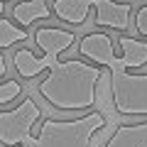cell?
<instances>
[{"instance_id": "obj_1", "label": "cell", "mask_w": 147, "mask_h": 147, "mask_svg": "<svg viewBox=\"0 0 147 147\" xmlns=\"http://www.w3.org/2000/svg\"><path fill=\"white\" fill-rule=\"evenodd\" d=\"M34 44L42 54L32 49H17L12 64L20 79H34L47 71L37 91L49 105L59 110H93L98 100V84L103 79V66L84 59H59L76 44V34L61 27H37Z\"/></svg>"}, {"instance_id": "obj_2", "label": "cell", "mask_w": 147, "mask_h": 147, "mask_svg": "<svg viewBox=\"0 0 147 147\" xmlns=\"http://www.w3.org/2000/svg\"><path fill=\"white\" fill-rule=\"evenodd\" d=\"M108 118L88 110L79 118H42L34 132V147H91V140L103 130Z\"/></svg>"}, {"instance_id": "obj_3", "label": "cell", "mask_w": 147, "mask_h": 147, "mask_svg": "<svg viewBox=\"0 0 147 147\" xmlns=\"http://www.w3.org/2000/svg\"><path fill=\"white\" fill-rule=\"evenodd\" d=\"M52 12L66 25H84L88 10H96V25L110 27V30H130V3H115V0H49Z\"/></svg>"}, {"instance_id": "obj_4", "label": "cell", "mask_w": 147, "mask_h": 147, "mask_svg": "<svg viewBox=\"0 0 147 147\" xmlns=\"http://www.w3.org/2000/svg\"><path fill=\"white\" fill-rule=\"evenodd\" d=\"M42 120V110L34 98L22 96V100L12 108L0 105V145L3 147H22L34 137L32 127Z\"/></svg>"}, {"instance_id": "obj_5", "label": "cell", "mask_w": 147, "mask_h": 147, "mask_svg": "<svg viewBox=\"0 0 147 147\" xmlns=\"http://www.w3.org/2000/svg\"><path fill=\"white\" fill-rule=\"evenodd\" d=\"M113 88V108L125 118H147V74L132 76L125 66L110 71Z\"/></svg>"}, {"instance_id": "obj_6", "label": "cell", "mask_w": 147, "mask_h": 147, "mask_svg": "<svg viewBox=\"0 0 147 147\" xmlns=\"http://www.w3.org/2000/svg\"><path fill=\"white\" fill-rule=\"evenodd\" d=\"M76 52H79V57L88 59L108 71L123 66L120 59L115 57V49H113V37L105 32H88L86 37H81L76 42Z\"/></svg>"}, {"instance_id": "obj_7", "label": "cell", "mask_w": 147, "mask_h": 147, "mask_svg": "<svg viewBox=\"0 0 147 147\" xmlns=\"http://www.w3.org/2000/svg\"><path fill=\"white\" fill-rule=\"evenodd\" d=\"M103 147H147V120L118 125Z\"/></svg>"}, {"instance_id": "obj_8", "label": "cell", "mask_w": 147, "mask_h": 147, "mask_svg": "<svg viewBox=\"0 0 147 147\" xmlns=\"http://www.w3.org/2000/svg\"><path fill=\"white\" fill-rule=\"evenodd\" d=\"M54 12H52V5L49 0H20L15 7H12V20L17 25L27 27L30 30L37 20H49Z\"/></svg>"}, {"instance_id": "obj_9", "label": "cell", "mask_w": 147, "mask_h": 147, "mask_svg": "<svg viewBox=\"0 0 147 147\" xmlns=\"http://www.w3.org/2000/svg\"><path fill=\"white\" fill-rule=\"evenodd\" d=\"M25 39H30V30L27 27H22V25L0 15V81L7 76V64H5V57H3V49L15 47L17 42L22 44Z\"/></svg>"}, {"instance_id": "obj_10", "label": "cell", "mask_w": 147, "mask_h": 147, "mask_svg": "<svg viewBox=\"0 0 147 147\" xmlns=\"http://www.w3.org/2000/svg\"><path fill=\"white\" fill-rule=\"evenodd\" d=\"M118 44H120V49H123L120 64L125 69H140V66L147 64V42L132 39V37H120Z\"/></svg>"}, {"instance_id": "obj_11", "label": "cell", "mask_w": 147, "mask_h": 147, "mask_svg": "<svg viewBox=\"0 0 147 147\" xmlns=\"http://www.w3.org/2000/svg\"><path fill=\"white\" fill-rule=\"evenodd\" d=\"M135 20H137V22H135L137 32L147 37V7H140V10H137V17H135Z\"/></svg>"}, {"instance_id": "obj_12", "label": "cell", "mask_w": 147, "mask_h": 147, "mask_svg": "<svg viewBox=\"0 0 147 147\" xmlns=\"http://www.w3.org/2000/svg\"><path fill=\"white\" fill-rule=\"evenodd\" d=\"M3 10H5V3H3V0H0V15H3Z\"/></svg>"}, {"instance_id": "obj_13", "label": "cell", "mask_w": 147, "mask_h": 147, "mask_svg": "<svg viewBox=\"0 0 147 147\" xmlns=\"http://www.w3.org/2000/svg\"><path fill=\"white\" fill-rule=\"evenodd\" d=\"M22 147H27V145H22Z\"/></svg>"}]
</instances>
